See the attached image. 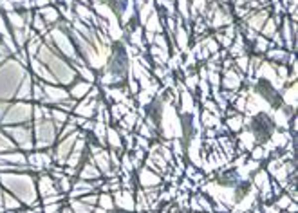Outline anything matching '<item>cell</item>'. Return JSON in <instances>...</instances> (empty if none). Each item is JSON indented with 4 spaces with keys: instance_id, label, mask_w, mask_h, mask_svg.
<instances>
[{
    "instance_id": "6da1fadb",
    "label": "cell",
    "mask_w": 298,
    "mask_h": 213,
    "mask_svg": "<svg viewBox=\"0 0 298 213\" xmlns=\"http://www.w3.org/2000/svg\"><path fill=\"white\" fill-rule=\"evenodd\" d=\"M244 129H248L255 138V143L264 144L277 130L271 112H257L253 116H244Z\"/></svg>"
},
{
    "instance_id": "7a4b0ae2",
    "label": "cell",
    "mask_w": 298,
    "mask_h": 213,
    "mask_svg": "<svg viewBox=\"0 0 298 213\" xmlns=\"http://www.w3.org/2000/svg\"><path fill=\"white\" fill-rule=\"evenodd\" d=\"M136 184L139 188H152V186H161L163 184V177L152 170H149L147 166H141L139 170L134 172Z\"/></svg>"
},
{
    "instance_id": "3957f363",
    "label": "cell",
    "mask_w": 298,
    "mask_h": 213,
    "mask_svg": "<svg viewBox=\"0 0 298 213\" xmlns=\"http://www.w3.org/2000/svg\"><path fill=\"white\" fill-rule=\"evenodd\" d=\"M244 83V74L235 69L221 72V89L223 90H238Z\"/></svg>"
},
{
    "instance_id": "277c9868",
    "label": "cell",
    "mask_w": 298,
    "mask_h": 213,
    "mask_svg": "<svg viewBox=\"0 0 298 213\" xmlns=\"http://www.w3.org/2000/svg\"><path fill=\"white\" fill-rule=\"evenodd\" d=\"M112 197H114V206H116V208L134 213V206H136L134 192H130V190H118V192H114V194H112Z\"/></svg>"
},
{
    "instance_id": "5b68a950",
    "label": "cell",
    "mask_w": 298,
    "mask_h": 213,
    "mask_svg": "<svg viewBox=\"0 0 298 213\" xmlns=\"http://www.w3.org/2000/svg\"><path fill=\"white\" fill-rule=\"evenodd\" d=\"M36 190H38L40 197H47V195L60 194L58 186H56V181L51 177L49 174H42L38 179H36Z\"/></svg>"
},
{
    "instance_id": "8992f818",
    "label": "cell",
    "mask_w": 298,
    "mask_h": 213,
    "mask_svg": "<svg viewBox=\"0 0 298 213\" xmlns=\"http://www.w3.org/2000/svg\"><path fill=\"white\" fill-rule=\"evenodd\" d=\"M76 177L83 179V181H96V179H101L103 175H101V172L96 168V164L92 163L90 159H87L85 163H81L78 166V174H76Z\"/></svg>"
},
{
    "instance_id": "52a82bcc",
    "label": "cell",
    "mask_w": 298,
    "mask_h": 213,
    "mask_svg": "<svg viewBox=\"0 0 298 213\" xmlns=\"http://www.w3.org/2000/svg\"><path fill=\"white\" fill-rule=\"evenodd\" d=\"M94 83H89V81H83V79H76L74 83H71L69 87V98L76 99V101H79V99H83L85 96L89 94L90 87H92Z\"/></svg>"
},
{
    "instance_id": "ba28073f",
    "label": "cell",
    "mask_w": 298,
    "mask_h": 213,
    "mask_svg": "<svg viewBox=\"0 0 298 213\" xmlns=\"http://www.w3.org/2000/svg\"><path fill=\"white\" fill-rule=\"evenodd\" d=\"M199 121H201V127L204 129H215L219 123H221V118L215 114H210L208 110H201L199 114Z\"/></svg>"
},
{
    "instance_id": "9c48e42d",
    "label": "cell",
    "mask_w": 298,
    "mask_h": 213,
    "mask_svg": "<svg viewBox=\"0 0 298 213\" xmlns=\"http://www.w3.org/2000/svg\"><path fill=\"white\" fill-rule=\"evenodd\" d=\"M226 121V127H228L229 134H237V132H240V130L244 129V114H235L231 116V118H224Z\"/></svg>"
},
{
    "instance_id": "30bf717a",
    "label": "cell",
    "mask_w": 298,
    "mask_h": 213,
    "mask_svg": "<svg viewBox=\"0 0 298 213\" xmlns=\"http://www.w3.org/2000/svg\"><path fill=\"white\" fill-rule=\"evenodd\" d=\"M74 71H76V74L81 76V79H83V81H89V83H94V81H96L94 69H90L89 65H78Z\"/></svg>"
},
{
    "instance_id": "8fae6325",
    "label": "cell",
    "mask_w": 298,
    "mask_h": 213,
    "mask_svg": "<svg viewBox=\"0 0 298 213\" xmlns=\"http://www.w3.org/2000/svg\"><path fill=\"white\" fill-rule=\"evenodd\" d=\"M98 206L103 210H112L116 208L114 206V197H112V194H107V192H99V199H98Z\"/></svg>"
},
{
    "instance_id": "7c38bea8",
    "label": "cell",
    "mask_w": 298,
    "mask_h": 213,
    "mask_svg": "<svg viewBox=\"0 0 298 213\" xmlns=\"http://www.w3.org/2000/svg\"><path fill=\"white\" fill-rule=\"evenodd\" d=\"M56 186H58L60 194L67 195L73 190V177H67V175H62L60 179H56Z\"/></svg>"
},
{
    "instance_id": "4fadbf2b",
    "label": "cell",
    "mask_w": 298,
    "mask_h": 213,
    "mask_svg": "<svg viewBox=\"0 0 298 213\" xmlns=\"http://www.w3.org/2000/svg\"><path fill=\"white\" fill-rule=\"evenodd\" d=\"M195 197H197L199 204H201V208H203L204 213H212V212H214V201H212L208 195L203 194V192H199V194H195Z\"/></svg>"
},
{
    "instance_id": "5bb4252c",
    "label": "cell",
    "mask_w": 298,
    "mask_h": 213,
    "mask_svg": "<svg viewBox=\"0 0 298 213\" xmlns=\"http://www.w3.org/2000/svg\"><path fill=\"white\" fill-rule=\"evenodd\" d=\"M291 201H293V199L289 197V195L286 194V192H282V194L278 195V197H275V199H273V204H275V208H278V210H280V212H282V210L288 208L289 203H291Z\"/></svg>"
},
{
    "instance_id": "9a60e30c",
    "label": "cell",
    "mask_w": 298,
    "mask_h": 213,
    "mask_svg": "<svg viewBox=\"0 0 298 213\" xmlns=\"http://www.w3.org/2000/svg\"><path fill=\"white\" fill-rule=\"evenodd\" d=\"M98 199H99V190H96V192H90V194L83 195L81 201L85 204H89V206H98Z\"/></svg>"
},
{
    "instance_id": "2e32d148",
    "label": "cell",
    "mask_w": 298,
    "mask_h": 213,
    "mask_svg": "<svg viewBox=\"0 0 298 213\" xmlns=\"http://www.w3.org/2000/svg\"><path fill=\"white\" fill-rule=\"evenodd\" d=\"M42 13L45 15V18H47V22H49V24H56V22L60 20V13L56 9H51V7H47V9H44Z\"/></svg>"
},
{
    "instance_id": "e0dca14e",
    "label": "cell",
    "mask_w": 298,
    "mask_h": 213,
    "mask_svg": "<svg viewBox=\"0 0 298 213\" xmlns=\"http://www.w3.org/2000/svg\"><path fill=\"white\" fill-rule=\"evenodd\" d=\"M65 203H55V204H44L42 206V213H60V210L64 208Z\"/></svg>"
},
{
    "instance_id": "ac0fdd59",
    "label": "cell",
    "mask_w": 298,
    "mask_h": 213,
    "mask_svg": "<svg viewBox=\"0 0 298 213\" xmlns=\"http://www.w3.org/2000/svg\"><path fill=\"white\" fill-rule=\"evenodd\" d=\"M4 204L7 210H20V201H16V199H13L7 194L4 195Z\"/></svg>"
},
{
    "instance_id": "d6986e66",
    "label": "cell",
    "mask_w": 298,
    "mask_h": 213,
    "mask_svg": "<svg viewBox=\"0 0 298 213\" xmlns=\"http://www.w3.org/2000/svg\"><path fill=\"white\" fill-rule=\"evenodd\" d=\"M33 25H35V29L38 31V33H42V35L45 33V24L42 22V18H40V16H35V22H33Z\"/></svg>"
},
{
    "instance_id": "ffe728a7",
    "label": "cell",
    "mask_w": 298,
    "mask_h": 213,
    "mask_svg": "<svg viewBox=\"0 0 298 213\" xmlns=\"http://www.w3.org/2000/svg\"><path fill=\"white\" fill-rule=\"evenodd\" d=\"M286 210H288L289 213H297V212H298V204H297V201H291V203H289V206H288V208H286Z\"/></svg>"
},
{
    "instance_id": "44dd1931",
    "label": "cell",
    "mask_w": 298,
    "mask_h": 213,
    "mask_svg": "<svg viewBox=\"0 0 298 213\" xmlns=\"http://www.w3.org/2000/svg\"><path fill=\"white\" fill-rule=\"evenodd\" d=\"M107 213H130V212H125V210H119V208H112V210H109Z\"/></svg>"
},
{
    "instance_id": "7402d4cb",
    "label": "cell",
    "mask_w": 298,
    "mask_h": 213,
    "mask_svg": "<svg viewBox=\"0 0 298 213\" xmlns=\"http://www.w3.org/2000/svg\"><path fill=\"white\" fill-rule=\"evenodd\" d=\"M212 213H217V212H212Z\"/></svg>"
},
{
    "instance_id": "603a6c76",
    "label": "cell",
    "mask_w": 298,
    "mask_h": 213,
    "mask_svg": "<svg viewBox=\"0 0 298 213\" xmlns=\"http://www.w3.org/2000/svg\"><path fill=\"white\" fill-rule=\"evenodd\" d=\"M224 2H228V0H224Z\"/></svg>"
},
{
    "instance_id": "cb8c5ba5",
    "label": "cell",
    "mask_w": 298,
    "mask_h": 213,
    "mask_svg": "<svg viewBox=\"0 0 298 213\" xmlns=\"http://www.w3.org/2000/svg\"><path fill=\"white\" fill-rule=\"evenodd\" d=\"M199 213H203V212H199Z\"/></svg>"
}]
</instances>
